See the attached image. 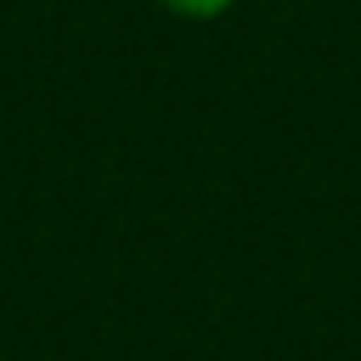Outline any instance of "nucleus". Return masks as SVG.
Instances as JSON below:
<instances>
[{
    "mask_svg": "<svg viewBox=\"0 0 361 361\" xmlns=\"http://www.w3.org/2000/svg\"><path fill=\"white\" fill-rule=\"evenodd\" d=\"M169 14H183V18H215L233 5V0H160Z\"/></svg>",
    "mask_w": 361,
    "mask_h": 361,
    "instance_id": "1",
    "label": "nucleus"
}]
</instances>
